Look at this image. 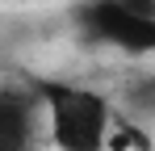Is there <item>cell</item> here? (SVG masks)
Masks as SVG:
<instances>
[{
    "instance_id": "obj_1",
    "label": "cell",
    "mask_w": 155,
    "mask_h": 151,
    "mask_svg": "<svg viewBox=\"0 0 155 151\" xmlns=\"http://www.w3.org/2000/svg\"><path fill=\"white\" fill-rule=\"evenodd\" d=\"M46 134L59 151H109V101L88 88H54L46 97Z\"/></svg>"
},
{
    "instance_id": "obj_2",
    "label": "cell",
    "mask_w": 155,
    "mask_h": 151,
    "mask_svg": "<svg viewBox=\"0 0 155 151\" xmlns=\"http://www.w3.org/2000/svg\"><path fill=\"white\" fill-rule=\"evenodd\" d=\"M0 139H4V151H21L25 139H34V113L25 105H17L13 97L0 109Z\"/></svg>"
},
{
    "instance_id": "obj_3",
    "label": "cell",
    "mask_w": 155,
    "mask_h": 151,
    "mask_svg": "<svg viewBox=\"0 0 155 151\" xmlns=\"http://www.w3.org/2000/svg\"><path fill=\"white\" fill-rule=\"evenodd\" d=\"M109 151H151V139H147L143 126H113Z\"/></svg>"
},
{
    "instance_id": "obj_4",
    "label": "cell",
    "mask_w": 155,
    "mask_h": 151,
    "mask_svg": "<svg viewBox=\"0 0 155 151\" xmlns=\"http://www.w3.org/2000/svg\"><path fill=\"white\" fill-rule=\"evenodd\" d=\"M117 8L143 25H155V0H117Z\"/></svg>"
}]
</instances>
